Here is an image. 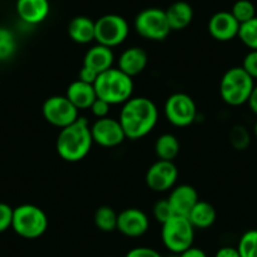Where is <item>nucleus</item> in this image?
I'll use <instances>...</instances> for the list:
<instances>
[{"mask_svg": "<svg viewBox=\"0 0 257 257\" xmlns=\"http://www.w3.org/2000/svg\"><path fill=\"white\" fill-rule=\"evenodd\" d=\"M128 31L125 18L117 14H106L95 22V41L97 44L113 48L126 41Z\"/></svg>", "mask_w": 257, "mask_h": 257, "instance_id": "8", "label": "nucleus"}, {"mask_svg": "<svg viewBox=\"0 0 257 257\" xmlns=\"http://www.w3.org/2000/svg\"><path fill=\"white\" fill-rule=\"evenodd\" d=\"M125 257H163L157 249L152 248V247L139 246L134 247L126 253Z\"/></svg>", "mask_w": 257, "mask_h": 257, "instance_id": "33", "label": "nucleus"}, {"mask_svg": "<svg viewBox=\"0 0 257 257\" xmlns=\"http://www.w3.org/2000/svg\"><path fill=\"white\" fill-rule=\"evenodd\" d=\"M241 67L243 68L253 80H257V51H249L248 53L244 56Z\"/></svg>", "mask_w": 257, "mask_h": 257, "instance_id": "32", "label": "nucleus"}, {"mask_svg": "<svg viewBox=\"0 0 257 257\" xmlns=\"http://www.w3.org/2000/svg\"><path fill=\"white\" fill-rule=\"evenodd\" d=\"M12 228L23 238H39L48 229V217L34 204H22L14 208Z\"/></svg>", "mask_w": 257, "mask_h": 257, "instance_id": "5", "label": "nucleus"}, {"mask_svg": "<svg viewBox=\"0 0 257 257\" xmlns=\"http://www.w3.org/2000/svg\"><path fill=\"white\" fill-rule=\"evenodd\" d=\"M168 23L172 31L185 29L193 21V8L187 2H175L165 11Z\"/></svg>", "mask_w": 257, "mask_h": 257, "instance_id": "20", "label": "nucleus"}, {"mask_svg": "<svg viewBox=\"0 0 257 257\" xmlns=\"http://www.w3.org/2000/svg\"><path fill=\"white\" fill-rule=\"evenodd\" d=\"M231 13L236 18V21L242 24L256 17V8L249 0H237L232 7Z\"/></svg>", "mask_w": 257, "mask_h": 257, "instance_id": "28", "label": "nucleus"}, {"mask_svg": "<svg viewBox=\"0 0 257 257\" xmlns=\"http://www.w3.org/2000/svg\"><path fill=\"white\" fill-rule=\"evenodd\" d=\"M167 120L178 127H185L194 122L197 116V106L189 95L177 92L167 98L164 105Z\"/></svg>", "mask_w": 257, "mask_h": 257, "instance_id": "9", "label": "nucleus"}, {"mask_svg": "<svg viewBox=\"0 0 257 257\" xmlns=\"http://www.w3.org/2000/svg\"><path fill=\"white\" fill-rule=\"evenodd\" d=\"M168 201L172 206L174 214L188 217L189 212L192 211V208L196 206L199 199L198 193L192 185L180 184L173 188Z\"/></svg>", "mask_w": 257, "mask_h": 257, "instance_id": "15", "label": "nucleus"}, {"mask_svg": "<svg viewBox=\"0 0 257 257\" xmlns=\"http://www.w3.org/2000/svg\"><path fill=\"white\" fill-rule=\"evenodd\" d=\"M110 103H107L106 101L101 100V98H96L95 102L90 107V110L92 111V113L96 117L102 118L108 115V112H110Z\"/></svg>", "mask_w": 257, "mask_h": 257, "instance_id": "34", "label": "nucleus"}, {"mask_svg": "<svg viewBox=\"0 0 257 257\" xmlns=\"http://www.w3.org/2000/svg\"><path fill=\"white\" fill-rule=\"evenodd\" d=\"M169 257H179V256H178V254H172V256H169Z\"/></svg>", "mask_w": 257, "mask_h": 257, "instance_id": "40", "label": "nucleus"}, {"mask_svg": "<svg viewBox=\"0 0 257 257\" xmlns=\"http://www.w3.org/2000/svg\"><path fill=\"white\" fill-rule=\"evenodd\" d=\"M217 213L211 203L204 201H198L188 214V219L194 228H209L216 222Z\"/></svg>", "mask_w": 257, "mask_h": 257, "instance_id": "22", "label": "nucleus"}, {"mask_svg": "<svg viewBox=\"0 0 257 257\" xmlns=\"http://www.w3.org/2000/svg\"><path fill=\"white\" fill-rule=\"evenodd\" d=\"M247 103H248L249 110H251L254 115H257V85H254L253 90H252L251 95H249Z\"/></svg>", "mask_w": 257, "mask_h": 257, "instance_id": "38", "label": "nucleus"}, {"mask_svg": "<svg viewBox=\"0 0 257 257\" xmlns=\"http://www.w3.org/2000/svg\"><path fill=\"white\" fill-rule=\"evenodd\" d=\"M229 142L231 145L237 150H244L249 145L251 138H249L247 128L242 125H236L229 132Z\"/></svg>", "mask_w": 257, "mask_h": 257, "instance_id": "29", "label": "nucleus"}, {"mask_svg": "<svg viewBox=\"0 0 257 257\" xmlns=\"http://www.w3.org/2000/svg\"><path fill=\"white\" fill-rule=\"evenodd\" d=\"M239 26L231 12H218L208 22V32L218 42H229L238 36Z\"/></svg>", "mask_w": 257, "mask_h": 257, "instance_id": "14", "label": "nucleus"}, {"mask_svg": "<svg viewBox=\"0 0 257 257\" xmlns=\"http://www.w3.org/2000/svg\"><path fill=\"white\" fill-rule=\"evenodd\" d=\"M253 132H254V135H256V138H257V121L253 126Z\"/></svg>", "mask_w": 257, "mask_h": 257, "instance_id": "39", "label": "nucleus"}, {"mask_svg": "<svg viewBox=\"0 0 257 257\" xmlns=\"http://www.w3.org/2000/svg\"><path fill=\"white\" fill-rule=\"evenodd\" d=\"M254 87V80L242 67L229 68L221 78L219 95L229 106L247 103Z\"/></svg>", "mask_w": 257, "mask_h": 257, "instance_id": "4", "label": "nucleus"}, {"mask_svg": "<svg viewBox=\"0 0 257 257\" xmlns=\"http://www.w3.org/2000/svg\"><path fill=\"white\" fill-rule=\"evenodd\" d=\"M93 87L97 98L106 101L110 105L125 103L133 97L134 92L133 77L123 73L118 68H110L100 73L93 83Z\"/></svg>", "mask_w": 257, "mask_h": 257, "instance_id": "3", "label": "nucleus"}, {"mask_svg": "<svg viewBox=\"0 0 257 257\" xmlns=\"http://www.w3.org/2000/svg\"><path fill=\"white\" fill-rule=\"evenodd\" d=\"M148 54L140 47H130L120 54L117 68L130 77L140 75L148 66Z\"/></svg>", "mask_w": 257, "mask_h": 257, "instance_id": "17", "label": "nucleus"}, {"mask_svg": "<svg viewBox=\"0 0 257 257\" xmlns=\"http://www.w3.org/2000/svg\"><path fill=\"white\" fill-rule=\"evenodd\" d=\"M194 229L188 217L175 214L162 224L163 244L173 254H180L193 246Z\"/></svg>", "mask_w": 257, "mask_h": 257, "instance_id": "6", "label": "nucleus"}, {"mask_svg": "<svg viewBox=\"0 0 257 257\" xmlns=\"http://www.w3.org/2000/svg\"><path fill=\"white\" fill-rule=\"evenodd\" d=\"M13 211L14 208H12L9 204L0 203V233H3L12 227Z\"/></svg>", "mask_w": 257, "mask_h": 257, "instance_id": "31", "label": "nucleus"}, {"mask_svg": "<svg viewBox=\"0 0 257 257\" xmlns=\"http://www.w3.org/2000/svg\"><path fill=\"white\" fill-rule=\"evenodd\" d=\"M150 222L145 212L139 208H126L117 214V229L120 233L126 237H137L144 236L148 232Z\"/></svg>", "mask_w": 257, "mask_h": 257, "instance_id": "13", "label": "nucleus"}, {"mask_svg": "<svg viewBox=\"0 0 257 257\" xmlns=\"http://www.w3.org/2000/svg\"><path fill=\"white\" fill-rule=\"evenodd\" d=\"M78 111L80 110L66 96H51L42 106V113L47 122L59 128L75 122L80 117Z\"/></svg>", "mask_w": 257, "mask_h": 257, "instance_id": "10", "label": "nucleus"}, {"mask_svg": "<svg viewBox=\"0 0 257 257\" xmlns=\"http://www.w3.org/2000/svg\"><path fill=\"white\" fill-rule=\"evenodd\" d=\"M68 36L78 44H87L95 41V22L88 17H76L68 24Z\"/></svg>", "mask_w": 257, "mask_h": 257, "instance_id": "21", "label": "nucleus"}, {"mask_svg": "<svg viewBox=\"0 0 257 257\" xmlns=\"http://www.w3.org/2000/svg\"><path fill=\"white\" fill-rule=\"evenodd\" d=\"M113 63V52L108 47L102 44H96L91 47L85 54L83 58V66L88 68H92L93 71L100 75L105 71L112 68Z\"/></svg>", "mask_w": 257, "mask_h": 257, "instance_id": "18", "label": "nucleus"}, {"mask_svg": "<svg viewBox=\"0 0 257 257\" xmlns=\"http://www.w3.org/2000/svg\"><path fill=\"white\" fill-rule=\"evenodd\" d=\"M134 26L143 38L155 42L164 41L172 32L165 11L159 8H148L140 12L135 18Z\"/></svg>", "mask_w": 257, "mask_h": 257, "instance_id": "7", "label": "nucleus"}, {"mask_svg": "<svg viewBox=\"0 0 257 257\" xmlns=\"http://www.w3.org/2000/svg\"><path fill=\"white\" fill-rule=\"evenodd\" d=\"M98 73L96 72V71H93L92 68H88V67H85V66H82V68L80 70V73H78V80L83 81V82L86 83H91V85H93L96 81V78H97Z\"/></svg>", "mask_w": 257, "mask_h": 257, "instance_id": "35", "label": "nucleus"}, {"mask_svg": "<svg viewBox=\"0 0 257 257\" xmlns=\"http://www.w3.org/2000/svg\"><path fill=\"white\" fill-rule=\"evenodd\" d=\"M93 222L102 232H112L117 227V213L108 206H101L96 209Z\"/></svg>", "mask_w": 257, "mask_h": 257, "instance_id": "24", "label": "nucleus"}, {"mask_svg": "<svg viewBox=\"0 0 257 257\" xmlns=\"http://www.w3.org/2000/svg\"><path fill=\"white\" fill-rule=\"evenodd\" d=\"M93 139L87 118L78 117L75 122L61 128L57 138L56 149L66 162L77 163L85 159L92 148Z\"/></svg>", "mask_w": 257, "mask_h": 257, "instance_id": "2", "label": "nucleus"}, {"mask_svg": "<svg viewBox=\"0 0 257 257\" xmlns=\"http://www.w3.org/2000/svg\"><path fill=\"white\" fill-rule=\"evenodd\" d=\"M155 154L160 160H168L173 162L178 157L180 150L179 140L173 134H163L155 142Z\"/></svg>", "mask_w": 257, "mask_h": 257, "instance_id": "23", "label": "nucleus"}, {"mask_svg": "<svg viewBox=\"0 0 257 257\" xmlns=\"http://www.w3.org/2000/svg\"><path fill=\"white\" fill-rule=\"evenodd\" d=\"M214 257H239L238 249L237 247L232 246H223L217 249Z\"/></svg>", "mask_w": 257, "mask_h": 257, "instance_id": "36", "label": "nucleus"}, {"mask_svg": "<svg viewBox=\"0 0 257 257\" xmlns=\"http://www.w3.org/2000/svg\"><path fill=\"white\" fill-rule=\"evenodd\" d=\"M158 117V107L150 98L132 97L123 103L118 121L127 139L139 140L152 133Z\"/></svg>", "mask_w": 257, "mask_h": 257, "instance_id": "1", "label": "nucleus"}, {"mask_svg": "<svg viewBox=\"0 0 257 257\" xmlns=\"http://www.w3.org/2000/svg\"><path fill=\"white\" fill-rule=\"evenodd\" d=\"M17 13L27 24H39L47 19L51 11L48 0H17Z\"/></svg>", "mask_w": 257, "mask_h": 257, "instance_id": "16", "label": "nucleus"}, {"mask_svg": "<svg viewBox=\"0 0 257 257\" xmlns=\"http://www.w3.org/2000/svg\"><path fill=\"white\" fill-rule=\"evenodd\" d=\"M179 257H207V253L199 247H189L188 249H185L184 252H182L180 254H178Z\"/></svg>", "mask_w": 257, "mask_h": 257, "instance_id": "37", "label": "nucleus"}, {"mask_svg": "<svg viewBox=\"0 0 257 257\" xmlns=\"http://www.w3.org/2000/svg\"><path fill=\"white\" fill-rule=\"evenodd\" d=\"M17 51V41L13 32L0 27V61H7Z\"/></svg>", "mask_w": 257, "mask_h": 257, "instance_id": "27", "label": "nucleus"}, {"mask_svg": "<svg viewBox=\"0 0 257 257\" xmlns=\"http://www.w3.org/2000/svg\"><path fill=\"white\" fill-rule=\"evenodd\" d=\"M178 179V169L173 162L158 160L148 169L147 180L148 187L154 192H167L174 188Z\"/></svg>", "mask_w": 257, "mask_h": 257, "instance_id": "12", "label": "nucleus"}, {"mask_svg": "<svg viewBox=\"0 0 257 257\" xmlns=\"http://www.w3.org/2000/svg\"><path fill=\"white\" fill-rule=\"evenodd\" d=\"M91 135L93 143L103 148L118 147L126 139L120 121L108 116L97 118L93 122V125L91 126Z\"/></svg>", "mask_w": 257, "mask_h": 257, "instance_id": "11", "label": "nucleus"}, {"mask_svg": "<svg viewBox=\"0 0 257 257\" xmlns=\"http://www.w3.org/2000/svg\"><path fill=\"white\" fill-rule=\"evenodd\" d=\"M66 97L78 108V110H86L92 106L95 100L97 98L93 85L86 83L83 81H73L67 88Z\"/></svg>", "mask_w": 257, "mask_h": 257, "instance_id": "19", "label": "nucleus"}, {"mask_svg": "<svg viewBox=\"0 0 257 257\" xmlns=\"http://www.w3.org/2000/svg\"><path fill=\"white\" fill-rule=\"evenodd\" d=\"M153 214H154V218L157 219L158 222H160L162 224L164 223V222H167L169 218H172L173 216H175L168 199L158 201L157 203L154 204V207H153Z\"/></svg>", "mask_w": 257, "mask_h": 257, "instance_id": "30", "label": "nucleus"}, {"mask_svg": "<svg viewBox=\"0 0 257 257\" xmlns=\"http://www.w3.org/2000/svg\"><path fill=\"white\" fill-rule=\"evenodd\" d=\"M239 257H257V229H248L237 244Z\"/></svg>", "mask_w": 257, "mask_h": 257, "instance_id": "26", "label": "nucleus"}, {"mask_svg": "<svg viewBox=\"0 0 257 257\" xmlns=\"http://www.w3.org/2000/svg\"><path fill=\"white\" fill-rule=\"evenodd\" d=\"M237 37L247 48H249V51H257V17L242 23Z\"/></svg>", "mask_w": 257, "mask_h": 257, "instance_id": "25", "label": "nucleus"}]
</instances>
